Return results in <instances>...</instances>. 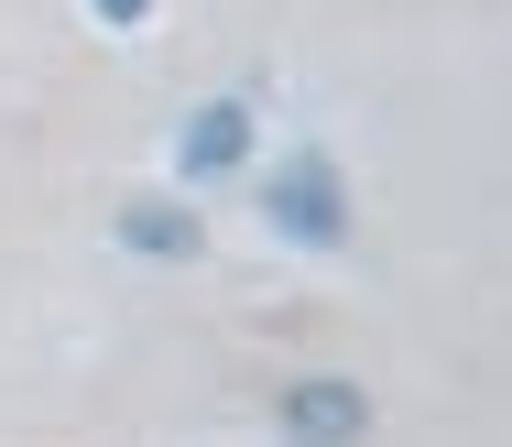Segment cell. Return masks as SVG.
I'll use <instances>...</instances> for the list:
<instances>
[{
	"label": "cell",
	"mask_w": 512,
	"mask_h": 447,
	"mask_svg": "<svg viewBox=\"0 0 512 447\" xmlns=\"http://www.w3.org/2000/svg\"><path fill=\"white\" fill-rule=\"evenodd\" d=\"M273 229L306 240V251H338V240H349V197H338V164H327V153H284V175H273Z\"/></svg>",
	"instance_id": "cell-1"
},
{
	"label": "cell",
	"mask_w": 512,
	"mask_h": 447,
	"mask_svg": "<svg viewBox=\"0 0 512 447\" xmlns=\"http://www.w3.org/2000/svg\"><path fill=\"white\" fill-rule=\"evenodd\" d=\"M360 426H371V393H360V382H327V371H316V382L284 393V437L295 447H349Z\"/></svg>",
	"instance_id": "cell-2"
},
{
	"label": "cell",
	"mask_w": 512,
	"mask_h": 447,
	"mask_svg": "<svg viewBox=\"0 0 512 447\" xmlns=\"http://www.w3.org/2000/svg\"><path fill=\"white\" fill-rule=\"evenodd\" d=\"M240 153H251V110H240V99H218V110L186 120V153H175V164H186V175H229Z\"/></svg>",
	"instance_id": "cell-3"
},
{
	"label": "cell",
	"mask_w": 512,
	"mask_h": 447,
	"mask_svg": "<svg viewBox=\"0 0 512 447\" xmlns=\"http://www.w3.org/2000/svg\"><path fill=\"white\" fill-rule=\"evenodd\" d=\"M120 229H131V251H153V262H197V251H207V229L186 219V208H153V197L120 208Z\"/></svg>",
	"instance_id": "cell-4"
},
{
	"label": "cell",
	"mask_w": 512,
	"mask_h": 447,
	"mask_svg": "<svg viewBox=\"0 0 512 447\" xmlns=\"http://www.w3.org/2000/svg\"><path fill=\"white\" fill-rule=\"evenodd\" d=\"M88 11H99V22H142L153 0H88Z\"/></svg>",
	"instance_id": "cell-5"
}]
</instances>
